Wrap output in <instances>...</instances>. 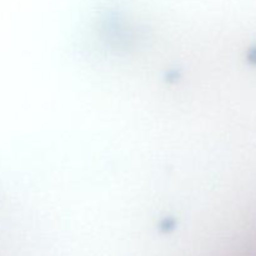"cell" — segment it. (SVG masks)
Returning a JSON list of instances; mask_svg holds the SVG:
<instances>
[{"instance_id": "obj_1", "label": "cell", "mask_w": 256, "mask_h": 256, "mask_svg": "<svg viewBox=\"0 0 256 256\" xmlns=\"http://www.w3.org/2000/svg\"><path fill=\"white\" fill-rule=\"evenodd\" d=\"M250 58H252V62H255V64H256V49L252 50V55H250Z\"/></svg>"}]
</instances>
